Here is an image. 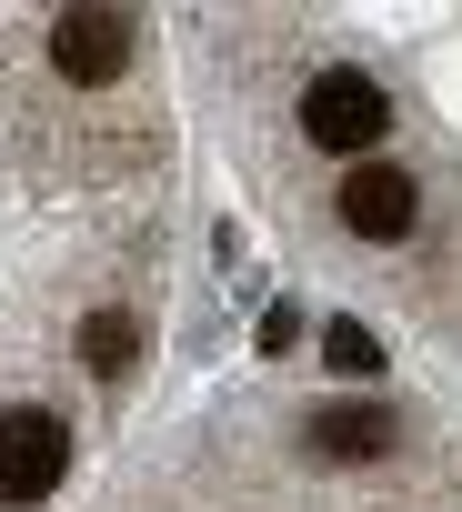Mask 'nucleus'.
<instances>
[{
    "label": "nucleus",
    "instance_id": "nucleus-7",
    "mask_svg": "<svg viewBox=\"0 0 462 512\" xmlns=\"http://www.w3.org/2000/svg\"><path fill=\"white\" fill-rule=\"evenodd\" d=\"M322 362H332L342 382H362V372H382V342H372V322H332V332H322Z\"/></svg>",
    "mask_w": 462,
    "mask_h": 512
},
{
    "label": "nucleus",
    "instance_id": "nucleus-1",
    "mask_svg": "<svg viewBox=\"0 0 462 512\" xmlns=\"http://www.w3.org/2000/svg\"><path fill=\"white\" fill-rule=\"evenodd\" d=\"M302 131H312L322 151H342V161H372V141L392 131V101H382L372 71H322V81L302 91Z\"/></svg>",
    "mask_w": 462,
    "mask_h": 512
},
{
    "label": "nucleus",
    "instance_id": "nucleus-5",
    "mask_svg": "<svg viewBox=\"0 0 462 512\" xmlns=\"http://www.w3.org/2000/svg\"><path fill=\"white\" fill-rule=\"evenodd\" d=\"M312 462H382L392 442H402V422L382 412V402H332V412H312Z\"/></svg>",
    "mask_w": 462,
    "mask_h": 512
},
{
    "label": "nucleus",
    "instance_id": "nucleus-6",
    "mask_svg": "<svg viewBox=\"0 0 462 512\" xmlns=\"http://www.w3.org/2000/svg\"><path fill=\"white\" fill-rule=\"evenodd\" d=\"M131 352H141L131 312H91V322H81V362H91V372H131Z\"/></svg>",
    "mask_w": 462,
    "mask_h": 512
},
{
    "label": "nucleus",
    "instance_id": "nucleus-4",
    "mask_svg": "<svg viewBox=\"0 0 462 512\" xmlns=\"http://www.w3.org/2000/svg\"><path fill=\"white\" fill-rule=\"evenodd\" d=\"M412 211H422L412 171H392V161H352V171H342V221H352L362 241H402Z\"/></svg>",
    "mask_w": 462,
    "mask_h": 512
},
{
    "label": "nucleus",
    "instance_id": "nucleus-3",
    "mask_svg": "<svg viewBox=\"0 0 462 512\" xmlns=\"http://www.w3.org/2000/svg\"><path fill=\"white\" fill-rule=\"evenodd\" d=\"M51 61H61V81H121L131 71V21L121 11H61Z\"/></svg>",
    "mask_w": 462,
    "mask_h": 512
},
{
    "label": "nucleus",
    "instance_id": "nucleus-2",
    "mask_svg": "<svg viewBox=\"0 0 462 512\" xmlns=\"http://www.w3.org/2000/svg\"><path fill=\"white\" fill-rule=\"evenodd\" d=\"M71 472V432L21 402V412H0V502H51V482Z\"/></svg>",
    "mask_w": 462,
    "mask_h": 512
}]
</instances>
